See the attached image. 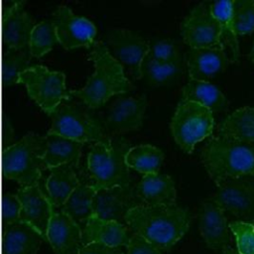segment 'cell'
<instances>
[{
  "instance_id": "cell-1",
  "label": "cell",
  "mask_w": 254,
  "mask_h": 254,
  "mask_svg": "<svg viewBox=\"0 0 254 254\" xmlns=\"http://www.w3.org/2000/svg\"><path fill=\"white\" fill-rule=\"evenodd\" d=\"M125 223L160 251L170 250L189 230L190 215L187 208L173 205L138 204L127 212Z\"/></svg>"
},
{
  "instance_id": "cell-2",
  "label": "cell",
  "mask_w": 254,
  "mask_h": 254,
  "mask_svg": "<svg viewBox=\"0 0 254 254\" xmlns=\"http://www.w3.org/2000/svg\"><path fill=\"white\" fill-rule=\"evenodd\" d=\"M88 60L93 63L94 72L87 78L83 87L70 90V94L79 98L89 108H99L113 95H120L133 89L126 77L123 65L112 56L102 41L90 48Z\"/></svg>"
},
{
  "instance_id": "cell-3",
  "label": "cell",
  "mask_w": 254,
  "mask_h": 254,
  "mask_svg": "<svg viewBox=\"0 0 254 254\" xmlns=\"http://www.w3.org/2000/svg\"><path fill=\"white\" fill-rule=\"evenodd\" d=\"M200 159L216 186L229 179L254 176V145L213 136L202 147Z\"/></svg>"
},
{
  "instance_id": "cell-4",
  "label": "cell",
  "mask_w": 254,
  "mask_h": 254,
  "mask_svg": "<svg viewBox=\"0 0 254 254\" xmlns=\"http://www.w3.org/2000/svg\"><path fill=\"white\" fill-rule=\"evenodd\" d=\"M130 143L124 138L111 139L92 143L87 155L86 165L88 184L95 190L116 187L129 188L131 178L125 156Z\"/></svg>"
},
{
  "instance_id": "cell-5",
  "label": "cell",
  "mask_w": 254,
  "mask_h": 254,
  "mask_svg": "<svg viewBox=\"0 0 254 254\" xmlns=\"http://www.w3.org/2000/svg\"><path fill=\"white\" fill-rule=\"evenodd\" d=\"M47 150L46 137L33 132L4 148L2 173L8 180L16 181L22 188L39 185L42 173L48 170L44 161Z\"/></svg>"
},
{
  "instance_id": "cell-6",
  "label": "cell",
  "mask_w": 254,
  "mask_h": 254,
  "mask_svg": "<svg viewBox=\"0 0 254 254\" xmlns=\"http://www.w3.org/2000/svg\"><path fill=\"white\" fill-rule=\"evenodd\" d=\"M175 142L187 154L193 152L196 143L211 136L214 128L213 112L192 101H180L171 121Z\"/></svg>"
},
{
  "instance_id": "cell-7",
  "label": "cell",
  "mask_w": 254,
  "mask_h": 254,
  "mask_svg": "<svg viewBox=\"0 0 254 254\" xmlns=\"http://www.w3.org/2000/svg\"><path fill=\"white\" fill-rule=\"evenodd\" d=\"M18 83L26 86L30 98L47 114L72 96L65 85V74L42 64L31 65L21 72Z\"/></svg>"
},
{
  "instance_id": "cell-8",
  "label": "cell",
  "mask_w": 254,
  "mask_h": 254,
  "mask_svg": "<svg viewBox=\"0 0 254 254\" xmlns=\"http://www.w3.org/2000/svg\"><path fill=\"white\" fill-rule=\"evenodd\" d=\"M48 116L52 120L48 133L80 142L95 143L107 140L104 125L86 111L62 102Z\"/></svg>"
},
{
  "instance_id": "cell-9",
  "label": "cell",
  "mask_w": 254,
  "mask_h": 254,
  "mask_svg": "<svg viewBox=\"0 0 254 254\" xmlns=\"http://www.w3.org/2000/svg\"><path fill=\"white\" fill-rule=\"evenodd\" d=\"M210 5L208 2L199 3L182 22V37L190 49L224 47L220 40V25Z\"/></svg>"
},
{
  "instance_id": "cell-10",
  "label": "cell",
  "mask_w": 254,
  "mask_h": 254,
  "mask_svg": "<svg viewBox=\"0 0 254 254\" xmlns=\"http://www.w3.org/2000/svg\"><path fill=\"white\" fill-rule=\"evenodd\" d=\"M216 192L210 197L224 212L240 221L254 220V182L242 179H229L220 183Z\"/></svg>"
},
{
  "instance_id": "cell-11",
  "label": "cell",
  "mask_w": 254,
  "mask_h": 254,
  "mask_svg": "<svg viewBox=\"0 0 254 254\" xmlns=\"http://www.w3.org/2000/svg\"><path fill=\"white\" fill-rule=\"evenodd\" d=\"M59 43L65 50L84 47L91 48L95 43L96 28L92 22L73 14L70 8L61 5L53 13Z\"/></svg>"
},
{
  "instance_id": "cell-12",
  "label": "cell",
  "mask_w": 254,
  "mask_h": 254,
  "mask_svg": "<svg viewBox=\"0 0 254 254\" xmlns=\"http://www.w3.org/2000/svg\"><path fill=\"white\" fill-rule=\"evenodd\" d=\"M112 56L130 71L134 79L142 78L141 66L149 54V41L140 34L126 30L115 29L106 37Z\"/></svg>"
},
{
  "instance_id": "cell-13",
  "label": "cell",
  "mask_w": 254,
  "mask_h": 254,
  "mask_svg": "<svg viewBox=\"0 0 254 254\" xmlns=\"http://www.w3.org/2000/svg\"><path fill=\"white\" fill-rule=\"evenodd\" d=\"M146 107L147 98L145 95L138 97L119 96L109 106L103 125L105 129L114 134L136 131L143 124Z\"/></svg>"
},
{
  "instance_id": "cell-14",
  "label": "cell",
  "mask_w": 254,
  "mask_h": 254,
  "mask_svg": "<svg viewBox=\"0 0 254 254\" xmlns=\"http://www.w3.org/2000/svg\"><path fill=\"white\" fill-rule=\"evenodd\" d=\"M24 1L8 2L3 6V45L5 49L29 48L30 38L36 26L34 18L24 10Z\"/></svg>"
},
{
  "instance_id": "cell-15",
  "label": "cell",
  "mask_w": 254,
  "mask_h": 254,
  "mask_svg": "<svg viewBox=\"0 0 254 254\" xmlns=\"http://www.w3.org/2000/svg\"><path fill=\"white\" fill-rule=\"evenodd\" d=\"M22 208L21 221L34 227L47 241V232L54 206L39 185L20 188L16 192Z\"/></svg>"
},
{
  "instance_id": "cell-16",
  "label": "cell",
  "mask_w": 254,
  "mask_h": 254,
  "mask_svg": "<svg viewBox=\"0 0 254 254\" xmlns=\"http://www.w3.org/2000/svg\"><path fill=\"white\" fill-rule=\"evenodd\" d=\"M47 242L54 254H78L82 245V228L62 210L52 211Z\"/></svg>"
},
{
  "instance_id": "cell-17",
  "label": "cell",
  "mask_w": 254,
  "mask_h": 254,
  "mask_svg": "<svg viewBox=\"0 0 254 254\" xmlns=\"http://www.w3.org/2000/svg\"><path fill=\"white\" fill-rule=\"evenodd\" d=\"M198 228L208 248L223 250L229 246V223L224 210L212 199L205 200L198 213Z\"/></svg>"
},
{
  "instance_id": "cell-18",
  "label": "cell",
  "mask_w": 254,
  "mask_h": 254,
  "mask_svg": "<svg viewBox=\"0 0 254 254\" xmlns=\"http://www.w3.org/2000/svg\"><path fill=\"white\" fill-rule=\"evenodd\" d=\"M228 63L224 47L190 49L186 56L190 79L207 81L222 73Z\"/></svg>"
},
{
  "instance_id": "cell-19",
  "label": "cell",
  "mask_w": 254,
  "mask_h": 254,
  "mask_svg": "<svg viewBox=\"0 0 254 254\" xmlns=\"http://www.w3.org/2000/svg\"><path fill=\"white\" fill-rule=\"evenodd\" d=\"M138 205L134 201V194L129 188L103 189L96 191L93 202V214L101 219L125 221L129 209Z\"/></svg>"
},
{
  "instance_id": "cell-20",
  "label": "cell",
  "mask_w": 254,
  "mask_h": 254,
  "mask_svg": "<svg viewBox=\"0 0 254 254\" xmlns=\"http://www.w3.org/2000/svg\"><path fill=\"white\" fill-rule=\"evenodd\" d=\"M121 222L101 219L92 215L82 228V245L100 243L109 247H127L132 233Z\"/></svg>"
},
{
  "instance_id": "cell-21",
  "label": "cell",
  "mask_w": 254,
  "mask_h": 254,
  "mask_svg": "<svg viewBox=\"0 0 254 254\" xmlns=\"http://www.w3.org/2000/svg\"><path fill=\"white\" fill-rule=\"evenodd\" d=\"M135 194L145 205L177 204V190L173 179L165 174L144 175L138 183Z\"/></svg>"
},
{
  "instance_id": "cell-22",
  "label": "cell",
  "mask_w": 254,
  "mask_h": 254,
  "mask_svg": "<svg viewBox=\"0 0 254 254\" xmlns=\"http://www.w3.org/2000/svg\"><path fill=\"white\" fill-rule=\"evenodd\" d=\"M42 239V235L24 221L3 225V254H37Z\"/></svg>"
},
{
  "instance_id": "cell-23",
  "label": "cell",
  "mask_w": 254,
  "mask_h": 254,
  "mask_svg": "<svg viewBox=\"0 0 254 254\" xmlns=\"http://www.w3.org/2000/svg\"><path fill=\"white\" fill-rule=\"evenodd\" d=\"M46 181V194L54 208H62L72 191L80 185L72 165L64 164L50 168Z\"/></svg>"
},
{
  "instance_id": "cell-24",
  "label": "cell",
  "mask_w": 254,
  "mask_h": 254,
  "mask_svg": "<svg viewBox=\"0 0 254 254\" xmlns=\"http://www.w3.org/2000/svg\"><path fill=\"white\" fill-rule=\"evenodd\" d=\"M45 137L47 150L44 161L48 170L64 164L72 165L75 169L78 168L83 143L51 133H47Z\"/></svg>"
},
{
  "instance_id": "cell-25",
  "label": "cell",
  "mask_w": 254,
  "mask_h": 254,
  "mask_svg": "<svg viewBox=\"0 0 254 254\" xmlns=\"http://www.w3.org/2000/svg\"><path fill=\"white\" fill-rule=\"evenodd\" d=\"M218 135L254 145V107H241L229 114L217 127Z\"/></svg>"
},
{
  "instance_id": "cell-26",
  "label": "cell",
  "mask_w": 254,
  "mask_h": 254,
  "mask_svg": "<svg viewBox=\"0 0 254 254\" xmlns=\"http://www.w3.org/2000/svg\"><path fill=\"white\" fill-rule=\"evenodd\" d=\"M182 101L199 103L212 112H222L228 107V100L219 88L208 81L196 79H190L184 86Z\"/></svg>"
},
{
  "instance_id": "cell-27",
  "label": "cell",
  "mask_w": 254,
  "mask_h": 254,
  "mask_svg": "<svg viewBox=\"0 0 254 254\" xmlns=\"http://www.w3.org/2000/svg\"><path fill=\"white\" fill-rule=\"evenodd\" d=\"M96 190L91 185L86 182L80 183L60 210L67 214L83 228L87 220L93 215L92 202Z\"/></svg>"
},
{
  "instance_id": "cell-28",
  "label": "cell",
  "mask_w": 254,
  "mask_h": 254,
  "mask_svg": "<svg viewBox=\"0 0 254 254\" xmlns=\"http://www.w3.org/2000/svg\"><path fill=\"white\" fill-rule=\"evenodd\" d=\"M164 161V153L159 148L150 144H140L131 147L125 156V163L129 169H133L144 175L159 174Z\"/></svg>"
},
{
  "instance_id": "cell-29",
  "label": "cell",
  "mask_w": 254,
  "mask_h": 254,
  "mask_svg": "<svg viewBox=\"0 0 254 254\" xmlns=\"http://www.w3.org/2000/svg\"><path fill=\"white\" fill-rule=\"evenodd\" d=\"M213 16L220 25V40L222 45L231 52V63H238L240 57L239 43L232 20V1H216L210 5Z\"/></svg>"
},
{
  "instance_id": "cell-30",
  "label": "cell",
  "mask_w": 254,
  "mask_h": 254,
  "mask_svg": "<svg viewBox=\"0 0 254 254\" xmlns=\"http://www.w3.org/2000/svg\"><path fill=\"white\" fill-rule=\"evenodd\" d=\"M184 71L182 62L161 63L149 56L145 58L141 66L142 78L154 86L168 85L176 82Z\"/></svg>"
},
{
  "instance_id": "cell-31",
  "label": "cell",
  "mask_w": 254,
  "mask_h": 254,
  "mask_svg": "<svg viewBox=\"0 0 254 254\" xmlns=\"http://www.w3.org/2000/svg\"><path fill=\"white\" fill-rule=\"evenodd\" d=\"M32 58L29 48L22 50L5 49L2 67L3 84L11 86L18 83L19 74L31 66L29 64Z\"/></svg>"
},
{
  "instance_id": "cell-32",
  "label": "cell",
  "mask_w": 254,
  "mask_h": 254,
  "mask_svg": "<svg viewBox=\"0 0 254 254\" xmlns=\"http://www.w3.org/2000/svg\"><path fill=\"white\" fill-rule=\"evenodd\" d=\"M57 43H59V39L54 21L44 20L34 27L30 38L29 50L32 57L39 59L49 53Z\"/></svg>"
},
{
  "instance_id": "cell-33",
  "label": "cell",
  "mask_w": 254,
  "mask_h": 254,
  "mask_svg": "<svg viewBox=\"0 0 254 254\" xmlns=\"http://www.w3.org/2000/svg\"><path fill=\"white\" fill-rule=\"evenodd\" d=\"M232 20L237 36L254 32V1H232Z\"/></svg>"
},
{
  "instance_id": "cell-34",
  "label": "cell",
  "mask_w": 254,
  "mask_h": 254,
  "mask_svg": "<svg viewBox=\"0 0 254 254\" xmlns=\"http://www.w3.org/2000/svg\"><path fill=\"white\" fill-rule=\"evenodd\" d=\"M148 56L161 63L182 62L179 46L172 39H157L150 41Z\"/></svg>"
},
{
  "instance_id": "cell-35",
  "label": "cell",
  "mask_w": 254,
  "mask_h": 254,
  "mask_svg": "<svg viewBox=\"0 0 254 254\" xmlns=\"http://www.w3.org/2000/svg\"><path fill=\"white\" fill-rule=\"evenodd\" d=\"M229 228L236 241V247L240 254H254V226L250 222L231 221Z\"/></svg>"
},
{
  "instance_id": "cell-36",
  "label": "cell",
  "mask_w": 254,
  "mask_h": 254,
  "mask_svg": "<svg viewBox=\"0 0 254 254\" xmlns=\"http://www.w3.org/2000/svg\"><path fill=\"white\" fill-rule=\"evenodd\" d=\"M21 202L17 194L5 192L2 199V220L3 225L21 221Z\"/></svg>"
},
{
  "instance_id": "cell-37",
  "label": "cell",
  "mask_w": 254,
  "mask_h": 254,
  "mask_svg": "<svg viewBox=\"0 0 254 254\" xmlns=\"http://www.w3.org/2000/svg\"><path fill=\"white\" fill-rule=\"evenodd\" d=\"M126 248V254H161V251L153 244L148 242L142 236L133 232Z\"/></svg>"
},
{
  "instance_id": "cell-38",
  "label": "cell",
  "mask_w": 254,
  "mask_h": 254,
  "mask_svg": "<svg viewBox=\"0 0 254 254\" xmlns=\"http://www.w3.org/2000/svg\"><path fill=\"white\" fill-rule=\"evenodd\" d=\"M78 254H124L116 247H109L100 243H91L81 247Z\"/></svg>"
},
{
  "instance_id": "cell-39",
  "label": "cell",
  "mask_w": 254,
  "mask_h": 254,
  "mask_svg": "<svg viewBox=\"0 0 254 254\" xmlns=\"http://www.w3.org/2000/svg\"><path fill=\"white\" fill-rule=\"evenodd\" d=\"M4 143H8L13 139V128L10 124V121L9 120H6L5 123H4Z\"/></svg>"
},
{
  "instance_id": "cell-40",
  "label": "cell",
  "mask_w": 254,
  "mask_h": 254,
  "mask_svg": "<svg viewBox=\"0 0 254 254\" xmlns=\"http://www.w3.org/2000/svg\"><path fill=\"white\" fill-rule=\"evenodd\" d=\"M221 254H240V253L238 252L237 249H234V248L228 246V247L224 248L223 250H221Z\"/></svg>"
},
{
  "instance_id": "cell-41",
  "label": "cell",
  "mask_w": 254,
  "mask_h": 254,
  "mask_svg": "<svg viewBox=\"0 0 254 254\" xmlns=\"http://www.w3.org/2000/svg\"><path fill=\"white\" fill-rule=\"evenodd\" d=\"M248 58L254 64V42H253V45H252V49H251V51H250V53L248 55Z\"/></svg>"
},
{
  "instance_id": "cell-42",
  "label": "cell",
  "mask_w": 254,
  "mask_h": 254,
  "mask_svg": "<svg viewBox=\"0 0 254 254\" xmlns=\"http://www.w3.org/2000/svg\"><path fill=\"white\" fill-rule=\"evenodd\" d=\"M251 223H252V224H253V226H254V220H253Z\"/></svg>"
}]
</instances>
